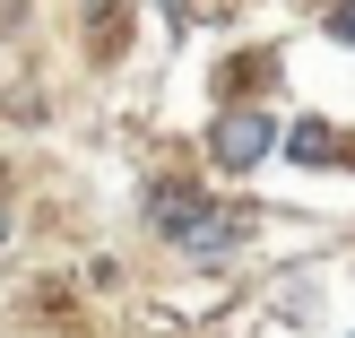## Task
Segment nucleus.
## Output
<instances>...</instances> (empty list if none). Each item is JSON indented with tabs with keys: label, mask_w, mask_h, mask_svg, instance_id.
Returning a JSON list of instances; mask_svg holds the SVG:
<instances>
[{
	"label": "nucleus",
	"mask_w": 355,
	"mask_h": 338,
	"mask_svg": "<svg viewBox=\"0 0 355 338\" xmlns=\"http://www.w3.org/2000/svg\"><path fill=\"white\" fill-rule=\"evenodd\" d=\"M165 226H182V243H191V252H200V260H217L225 243L243 235L234 217H217V208H191V200H173V208H165Z\"/></svg>",
	"instance_id": "f257e3e1"
},
{
	"label": "nucleus",
	"mask_w": 355,
	"mask_h": 338,
	"mask_svg": "<svg viewBox=\"0 0 355 338\" xmlns=\"http://www.w3.org/2000/svg\"><path fill=\"white\" fill-rule=\"evenodd\" d=\"M260 148H269V121H260V113H243V121L217 130V156H225V165H252Z\"/></svg>",
	"instance_id": "f03ea898"
},
{
	"label": "nucleus",
	"mask_w": 355,
	"mask_h": 338,
	"mask_svg": "<svg viewBox=\"0 0 355 338\" xmlns=\"http://www.w3.org/2000/svg\"><path fill=\"white\" fill-rule=\"evenodd\" d=\"M329 26H338V35H355V0H347V9H338V17H329Z\"/></svg>",
	"instance_id": "7ed1b4c3"
}]
</instances>
